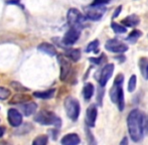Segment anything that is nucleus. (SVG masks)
<instances>
[{
  "label": "nucleus",
  "instance_id": "obj_16",
  "mask_svg": "<svg viewBox=\"0 0 148 145\" xmlns=\"http://www.w3.org/2000/svg\"><path fill=\"white\" fill-rule=\"evenodd\" d=\"M21 106H20V109H21V111L23 112V114L25 116H30L32 115L33 113H35V111H36L37 109V105L35 104V103L33 102H25L23 103V104H20Z\"/></svg>",
  "mask_w": 148,
  "mask_h": 145
},
{
  "label": "nucleus",
  "instance_id": "obj_37",
  "mask_svg": "<svg viewBox=\"0 0 148 145\" xmlns=\"http://www.w3.org/2000/svg\"><path fill=\"white\" fill-rule=\"evenodd\" d=\"M147 129H148V120H147Z\"/></svg>",
  "mask_w": 148,
  "mask_h": 145
},
{
  "label": "nucleus",
  "instance_id": "obj_17",
  "mask_svg": "<svg viewBox=\"0 0 148 145\" xmlns=\"http://www.w3.org/2000/svg\"><path fill=\"white\" fill-rule=\"evenodd\" d=\"M30 100V97L27 96V95H24V94H16L10 99L9 101V104L11 105H20V104H23L25 102H28Z\"/></svg>",
  "mask_w": 148,
  "mask_h": 145
},
{
  "label": "nucleus",
  "instance_id": "obj_23",
  "mask_svg": "<svg viewBox=\"0 0 148 145\" xmlns=\"http://www.w3.org/2000/svg\"><path fill=\"white\" fill-rule=\"evenodd\" d=\"M89 61H90V63H92L93 65H95V66H101L102 64L106 63V61H107V57H106L105 53H102L100 57H90Z\"/></svg>",
  "mask_w": 148,
  "mask_h": 145
},
{
  "label": "nucleus",
  "instance_id": "obj_20",
  "mask_svg": "<svg viewBox=\"0 0 148 145\" xmlns=\"http://www.w3.org/2000/svg\"><path fill=\"white\" fill-rule=\"evenodd\" d=\"M139 69L144 77L145 80H148V59L145 57H142L139 59Z\"/></svg>",
  "mask_w": 148,
  "mask_h": 145
},
{
  "label": "nucleus",
  "instance_id": "obj_9",
  "mask_svg": "<svg viewBox=\"0 0 148 145\" xmlns=\"http://www.w3.org/2000/svg\"><path fill=\"white\" fill-rule=\"evenodd\" d=\"M58 62L60 64V81H66L69 78L72 71V66L71 63L68 61L64 55H58Z\"/></svg>",
  "mask_w": 148,
  "mask_h": 145
},
{
  "label": "nucleus",
  "instance_id": "obj_19",
  "mask_svg": "<svg viewBox=\"0 0 148 145\" xmlns=\"http://www.w3.org/2000/svg\"><path fill=\"white\" fill-rule=\"evenodd\" d=\"M94 91H95V88H94V85L91 84V83H87L84 86V89H83V96H84V99L86 101H90L92 99L94 95Z\"/></svg>",
  "mask_w": 148,
  "mask_h": 145
},
{
  "label": "nucleus",
  "instance_id": "obj_25",
  "mask_svg": "<svg viewBox=\"0 0 148 145\" xmlns=\"http://www.w3.org/2000/svg\"><path fill=\"white\" fill-rule=\"evenodd\" d=\"M99 40L98 39H95V40L91 41V42L89 43L88 45H87L86 47V53H92V51H94L95 53H97L98 51H99Z\"/></svg>",
  "mask_w": 148,
  "mask_h": 145
},
{
  "label": "nucleus",
  "instance_id": "obj_2",
  "mask_svg": "<svg viewBox=\"0 0 148 145\" xmlns=\"http://www.w3.org/2000/svg\"><path fill=\"white\" fill-rule=\"evenodd\" d=\"M123 83H124V76L122 74H118V76L115 78L113 86L110 89V98H111L112 102L117 105L120 111H123L125 108Z\"/></svg>",
  "mask_w": 148,
  "mask_h": 145
},
{
  "label": "nucleus",
  "instance_id": "obj_7",
  "mask_svg": "<svg viewBox=\"0 0 148 145\" xmlns=\"http://www.w3.org/2000/svg\"><path fill=\"white\" fill-rule=\"evenodd\" d=\"M114 69H115V67H114L113 64H107L106 66H104V68L101 71L96 75V79H97L100 87H103L104 88L107 85L108 81L113 76Z\"/></svg>",
  "mask_w": 148,
  "mask_h": 145
},
{
  "label": "nucleus",
  "instance_id": "obj_34",
  "mask_svg": "<svg viewBox=\"0 0 148 145\" xmlns=\"http://www.w3.org/2000/svg\"><path fill=\"white\" fill-rule=\"evenodd\" d=\"M115 59L117 60L118 62H120V63H123V62L125 61V57H124V55H119V57L117 55V57H116Z\"/></svg>",
  "mask_w": 148,
  "mask_h": 145
},
{
  "label": "nucleus",
  "instance_id": "obj_15",
  "mask_svg": "<svg viewBox=\"0 0 148 145\" xmlns=\"http://www.w3.org/2000/svg\"><path fill=\"white\" fill-rule=\"evenodd\" d=\"M60 142L64 145H77L81 142V139L78 134L70 133V134L64 135V137H62V139L60 140Z\"/></svg>",
  "mask_w": 148,
  "mask_h": 145
},
{
  "label": "nucleus",
  "instance_id": "obj_33",
  "mask_svg": "<svg viewBox=\"0 0 148 145\" xmlns=\"http://www.w3.org/2000/svg\"><path fill=\"white\" fill-rule=\"evenodd\" d=\"M121 11H122V5H119L117 8L115 9V11H114V13H113V16L112 17L113 18H116V17H118V15L121 13Z\"/></svg>",
  "mask_w": 148,
  "mask_h": 145
},
{
  "label": "nucleus",
  "instance_id": "obj_4",
  "mask_svg": "<svg viewBox=\"0 0 148 145\" xmlns=\"http://www.w3.org/2000/svg\"><path fill=\"white\" fill-rule=\"evenodd\" d=\"M64 109H66V115L72 121H77L80 116L81 107L80 103L76 98L72 96H69L64 100Z\"/></svg>",
  "mask_w": 148,
  "mask_h": 145
},
{
  "label": "nucleus",
  "instance_id": "obj_3",
  "mask_svg": "<svg viewBox=\"0 0 148 145\" xmlns=\"http://www.w3.org/2000/svg\"><path fill=\"white\" fill-rule=\"evenodd\" d=\"M34 121L41 125H51L56 127H60L62 125V120L59 116L56 115L53 112L49 111H40L39 113L35 114Z\"/></svg>",
  "mask_w": 148,
  "mask_h": 145
},
{
  "label": "nucleus",
  "instance_id": "obj_35",
  "mask_svg": "<svg viewBox=\"0 0 148 145\" xmlns=\"http://www.w3.org/2000/svg\"><path fill=\"white\" fill-rule=\"evenodd\" d=\"M128 143V138L125 136L124 138H123L122 140H121V142H120V145H125V144H127Z\"/></svg>",
  "mask_w": 148,
  "mask_h": 145
},
{
  "label": "nucleus",
  "instance_id": "obj_18",
  "mask_svg": "<svg viewBox=\"0 0 148 145\" xmlns=\"http://www.w3.org/2000/svg\"><path fill=\"white\" fill-rule=\"evenodd\" d=\"M66 57L73 62H78L81 59V51L79 49H66Z\"/></svg>",
  "mask_w": 148,
  "mask_h": 145
},
{
  "label": "nucleus",
  "instance_id": "obj_29",
  "mask_svg": "<svg viewBox=\"0 0 148 145\" xmlns=\"http://www.w3.org/2000/svg\"><path fill=\"white\" fill-rule=\"evenodd\" d=\"M47 142H49L47 136L40 135V136H37V137L33 140L32 144L33 145H45V144H47Z\"/></svg>",
  "mask_w": 148,
  "mask_h": 145
},
{
  "label": "nucleus",
  "instance_id": "obj_5",
  "mask_svg": "<svg viewBox=\"0 0 148 145\" xmlns=\"http://www.w3.org/2000/svg\"><path fill=\"white\" fill-rule=\"evenodd\" d=\"M87 18L85 17L84 14H82V12L77 9V8H71L68 11L66 20H68V23L71 27H77L82 29L84 27L85 20Z\"/></svg>",
  "mask_w": 148,
  "mask_h": 145
},
{
  "label": "nucleus",
  "instance_id": "obj_21",
  "mask_svg": "<svg viewBox=\"0 0 148 145\" xmlns=\"http://www.w3.org/2000/svg\"><path fill=\"white\" fill-rule=\"evenodd\" d=\"M56 93L55 89H49L47 91H41V92H34L33 93V97L38 99H51L53 97Z\"/></svg>",
  "mask_w": 148,
  "mask_h": 145
},
{
  "label": "nucleus",
  "instance_id": "obj_30",
  "mask_svg": "<svg viewBox=\"0 0 148 145\" xmlns=\"http://www.w3.org/2000/svg\"><path fill=\"white\" fill-rule=\"evenodd\" d=\"M10 95H11V92L9 89L5 87H0V100H6L9 98Z\"/></svg>",
  "mask_w": 148,
  "mask_h": 145
},
{
  "label": "nucleus",
  "instance_id": "obj_31",
  "mask_svg": "<svg viewBox=\"0 0 148 145\" xmlns=\"http://www.w3.org/2000/svg\"><path fill=\"white\" fill-rule=\"evenodd\" d=\"M103 96H104V89L103 87H101L99 90V93H98V98H97L98 105L99 106H102V104H103Z\"/></svg>",
  "mask_w": 148,
  "mask_h": 145
},
{
  "label": "nucleus",
  "instance_id": "obj_22",
  "mask_svg": "<svg viewBox=\"0 0 148 145\" xmlns=\"http://www.w3.org/2000/svg\"><path fill=\"white\" fill-rule=\"evenodd\" d=\"M141 36H142V32H141L140 30L134 29L133 31L130 32V34H129L128 36H127L126 40L128 41V42H130V43H135L139 38H140Z\"/></svg>",
  "mask_w": 148,
  "mask_h": 145
},
{
  "label": "nucleus",
  "instance_id": "obj_24",
  "mask_svg": "<svg viewBox=\"0 0 148 145\" xmlns=\"http://www.w3.org/2000/svg\"><path fill=\"white\" fill-rule=\"evenodd\" d=\"M111 28L115 34H125L127 32V27L124 26L123 24H119V23H116V22H112L111 23Z\"/></svg>",
  "mask_w": 148,
  "mask_h": 145
},
{
  "label": "nucleus",
  "instance_id": "obj_28",
  "mask_svg": "<svg viewBox=\"0 0 148 145\" xmlns=\"http://www.w3.org/2000/svg\"><path fill=\"white\" fill-rule=\"evenodd\" d=\"M136 85H137V77L136 75H132L128 82V92L130 93L134 92V90L136 89Z\"/></svg>",
  "mask_w": 148,
  "mask_h": 145
},
{
  "label": "nucleus",
  "instance_id": "obj_13",
  "mask_svg": "<svg viewBox=\"0 0 148 145\" xmlns=\"http://www.w3.org/2000/svg\"><path fill=\"white\" fill-rule=\"evenodd\" d=\"M37 49H38L39 51H42V53L49 55V57H55L58 53L57 49H56L51 43H49V42H41L40 44H38Z\"/></svg>",
  "mask_w": 148,
  "mask_h": 145
},
{
  "label": "nucleus",
  "instance_id": "obj_36",
  "mask_svg": "<svg viewBox=\"0 0 148 145\" xmlns=\"http://www.w3.org/2000/svg\"><path fill=\"white\" fill-rule=\"evenodd\" d=\"M4 132H5V129H4V127H0V137H2V136H3Z\"/></svg>",
  "mask_w": 148,
  "mask_h": 145
},
{
  "label": "nucleus",
  "instance_id": "obj_1",
  "mask_svg": "<svg viewBox=\"0 0 148 145\" xmlns=\"http://www.w3.org/2000/svg\"><path fill=\"white\" fill-rule=\"evenodd\" d=\"M127 127L131 139L138 142L142 139L144 134V115L138 109L130 111L127 117Z\"/></svg>",
  "mask_w": 148,
  "mask_h": 145
},
{
  "label": "nucleus",
  "instance_id": "obj_8",
  "mask_svg": "<svg viewBox=\"0 0 148 145\" xmlns=\"http://www.w3.org/2000/svg\"><path fill=\"white\" fill-rule=\"evenodd\" d=\"M105 49L111 53H123L128 51V45L126 43L122 42L117 38H110L106 41Z\"/></svg>",
  "mask_w": 148,
  "mask_h": 145
},
{
  "label": "nucleus",
  "instance_id": "obj_27",
  "mask_svg": "<svg viewBox=\"0 0 148 145\" xmlns=\"http://www.w3.org/2000/svg\"><path fill=\"white\" fill-rule=\"evenodd\" d=\"M10 87H11L13 90L17 91V92H28V91H29V89L24 87L23 85L18 83L17 81H13V82L10 83Z\"/></svg>",
  "mask_w": 148,
  "mask_h": 145
},
{
  "label": "nucleus",
  "instance_id": "obj_6",
  "mask_svg": "<svg viewBox=\"0 0 148 145\" xmlns=\"http://www.w3.org/2000/svg\"><path fill=\"white\" fill-rule=\"evenodd\" d=\"M106 10L107 8L105 7V5H90L86 8L85 17L93 21H98L103 17Z\"/></svg>",
  "mask_w": 148,
  "mask_h": 145
},
{
  "label": "nucleus",
  "instance_id": "obj_10",
  "mask_svg": "<svg viewBox=\"0 0 148 145\" xmlns=\"http://www.w3.org/2000/svg\"><path fill=\"white\" fill-rule=\"evenodd\" d=\"M81 36V29L77 27H71L62 37V43L66 45H73L78 41Z\"/></svg>",
  "mask_w": 148,
  "mask_h": 145
},
{
  "label": "nucleus",
  "instance_id": "obj_12",
  "mask_svg": "<svg viewBox=\"0 0 148 145\" xmlns=\"http://www.w3.org/2000/svg\"><path fill=\"white\" fill-rule=\"evenodd\" d=\"M98 116V109L97 106L94 104L90 105L87 109L86 112V124L88 125V127H94L96 124V120H97Z\"/></svg>",
  "mask_w": 148,
  "mask_h": 145
},
{
  "label": "nucleus",
  "instance_id": "obj_26",
  "mask_svg": "<svg viewBox=\"0 0 148 145\" xmlns=\"http://www.w3.org/2000/svg\"><path fill=\"white\" fill-rule=\"evenodd\" d=\"M31 129H32V126H31V124L25 123L24 125H22L21 127L17 126V130H16V131L14 132V133L18 134V135H23V134L28 133V132H29Z\"/></svg>",
  "mask_w": 148,
  "mask_h": 145
},
{
  "label": "nucleus",
  "instance_id": "obj_32",
  "mask_svg": "<svg viewBox=\"0 0 148 145\" xmlns=\"http://www.w3.org/2000/svg\"><path fill=\"white\" fill-rule=\"evenodd\" d=\"M110 1H111V0H94L91 5H106V4H108Z\"/></svg>",
  "mask_w": 148,
  "mask_h": 145
},
{
  "label": "nucleus",
  "instance_id": "obj_14",
  "mask_svg": "<svg viewBox=\"0 0 148 145\" xmlns=\"http://www.w3.org/2000/svg\"><path fill=\"white\" fill-rule=\"evenodd\" d=\"M121 23L126 27H134L140 23V18L136 14H131V15L126 16L124 19H122Z\"/></svg>",
  "mask_w": 148,
  "mask_h": 145
},
{
  "label": "nucleus",
  "instance_id": "obj_11",
  "mask_svg": "<svg viewBox=\"0 0 148 145\" xmlns=\"http://www.w3.org/2000/svg\"><path fill=\"white\" fill-rule=\"evenodd\" d=\"M7 119L9 124L12 127H17L20 126L22 123V115L19 113V111L14 108H11L8 110L7 114Z\"/></svg>",
  "mask_w": 148,
  "mask_h": 145
}]
</instances>
